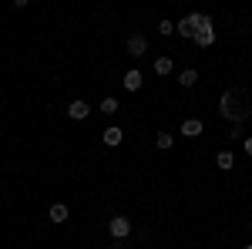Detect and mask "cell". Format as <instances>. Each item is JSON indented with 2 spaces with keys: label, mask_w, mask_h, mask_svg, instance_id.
I'll use <instances>...</instances> for the list:
<instances>
[{
  "label": "cell",
  "mask_w": 252,
  "mask_h": 249,
  "mask_svg": "<svg viewBox=\"0 0 252 249\" xmlns=\"http://www.w3.org/2000/svg\"><path fill=\"white\" fill-rule=\"evenodd\" d=\"M219 115H222V121H229L232 128H239V125H246V121L252 118L249 95H246L242 88H229L225 95L219 98Z\"/></svg>",
  "instance_id": "1"
},
{
  "label": "cell",
  "mask_w": 252,
  "mask_h": 249,
  "mask_svg": "<svg viewBox=\"0 0 252 249\" xmlns=\"http://www.w3.org/2000/svg\"><path fill=\"white\" fill-rule=\"evenodd\" d=\"M195 44L198 47H212L215 44V27L209 14H195Z\"/></svg>",
  "instance_id": "2"
},
{
  "label": "cell",
  "mask_w": 252,
  "mask_h": 249,
  "mask_svg": "<svg viewBox=\"0 0 252 249\" xmlns=\"http://www.w3.org/2000/svg\"><path fill=\"white\" fill-rule=\"evenodd\" d=\"M108 232L115 236V243L128 239V236H131V219H128V215H111V222H108Z\"/></svg>",
  "instance_id": "3"
},
{
  "label": "cell",
  "mask_w": 252,
  "mask_h": 249,
  "mask_svg": "<svg viewBox=\"0 0 252 249\" xmlns=\"http://www.w3.org/2000/svg\"><path fill=\"white\" fill-rule=\"evenodd\" d=\"M128 54H131V58H145V54H148V37H145V34H131V37H128Z\"/></svg>",
  "instance_id": "4"
},
{
  "label": "cell",
  "mask_w": 252,
  "mask_h": 249,
  "mask_svg": "<svg viewBox=\"0 0 252 249\" xmlns=\"http://www.w3.org/2000/svg\"><path fill=\"white\" fill-rule=\"evenodd\" d=\"M202 132H205L202 118H185V121H182V135H189V138H198Z\"/></svg>",
  "instance_id": "5"
},
{
  "label": "cell",
  "mask_w": 252,
  "mask_h": 249,
  "mask_svg": "<svg viewBox=\"0 0 252 249\" xmlns=\"http://www.w3.org/2000/svg\"><path fill=\"white\" fill-rule=\"evenodd\" d=\"M67 115L74 118V121H81V118L91 115V105H88V101H71V105H67Z\"/></svg>",
  "instance_id": "6"
},
{
  "label": "cell",
  "mask_w": 252,
  "mask_h": 249,
  "mask_svg": "<svg viewBox=\"0 0 252 249\" xmlns=\"http://www.w3.org/2000/svg\"><path fill=\"white\" fill-rule=\"evenodd\" d=\"M175 31H178L182 37H192V40H195V14H189V17H182L178 24H175Z\"/></svg>",
  "instance_id": "7"
},
{
  "label": "cell",
  "mask_w": 252,
  "mask_h": 249,
  "mask_svg": "<svg viewBox=\"0 0 252 249\" xmlns=\"http://www.w3.org/2000/svg\"><path fill=\"white\" fill-rule=\"evenodd\" d=\"M101 138H104V145H111V148H115V145H121V142H125V132H121L118 125H111V128H104V135H101Z\"/></svg>",
  "instance_id": "8"
},
{
  "label": "cell",
  "mask_w": 252,
  "mask_h": 249,
  "mask_svg": "<svg viewBox=\"0 0 252 249\" xmlns=\"http://www.w3.org/2000/svg\"><path fill=\"white\" fill-rule=\"evenodd\" d=\"M47 215H51V222H58V226H61V222H67V215H71V209H67L64 202H54Z\"/></svg>",
  "instance_id": "9"
},
{
  "label": "cell",
  "mask_w": 252,
  "mask_h": 249,
  "mask_svg": "<svg viewBox=\"0 0 252 249\" xmlns=\"http://www.w3.org/2000/svg\"><path fill=\"white\" fill-rule=\"evenodd\" d=\"M141 84H145V74H141V71H135V68H131V71H128V74H125V88H128V91H138V88H141Z\"/></svg>",
  "instance_id": "10"
},
{
  "label": "cell",
  "mask_w": 252,
  "mask_h": 249,
  "mask_svg": "<svg viewBox=\"0 0 252 249\" xmlns=\"http://www.w3.org/2000/svg\"><path fill=\"white\" fill-rule=\"evenodd\" d=\"M178 84H182V88H195V84H198V71H195V68H185V71L178 74Z\"/></svg>",
  "instance_id": "11"
},
{
  "label": "cell",
  "mask_w": 252,
  "mask_h": 249,
  "mask_svg": "<svg viewBox=\"0 0 252 249\" xmlns=\"http://www.w3.org/2000/svg\"><path fill=\"white\" fill-rule=\"evenodd\" d=\"M215 165H219L222 172H229V169L235 165V155L232 152H219V155H215Z\"/></svg>",
  "instance_id": "12"
},
{
  "label": "cell",
  "mask_w": 252,
  "mask_h": 249,
  "mask_svg": "<svg viewBox=\"0 0 252 249\" xmlns=\"http://www.w3.org/2000/svg\"><path fill=\"white\" fill-rule=\"evenodd\" d=\"M155 74H172V58H168V54H161V58L155 61Z\"/></svg>",
  "instance_id": "13"
},
{
  "label": "cell",
  "mask_w": 252,
  "mask_h": 249,
  "mask_svg": "<svg viewBox=\"0 0 252 249\" xmlns=\"http://www.w3.org/2000/svg\"><path fill=\"white\" fill-rule=\"evenodd\" d=\"M155 145H158V148H161V152H168V148H172V145H175V135H172V132H158Z\"/></svg>",
  "instance_id": "14"
},
{
  "label": "cell",
  "mask_w": 252,
  "mask_h": 249,
  "mask_svg": "<svg viewBox=\"0 0 252 249\" xmlns=\"http://www.w3.org/2000/svg\"><path fill=\"white\" fill-rule=\"evenodd\" d=\"M101 111H104V115H118V101L115 98H104V101H101Z\"/></svg>",
  "instance_id": "15"
},
{
  "label": "cell",
  "mask_w": 252,
  "mask_h": 249,
  "mask_svg": "<svg viewBox=\"0 0 252 249\" xmlns=\"http://www.w3.org/2000/svg\"><path fill=\"white\" fill-rule=\"evenodd\" d=\"M172 31H175V24H172V20H161V24H158V34H161V37H168Z\"/></svg>",
  "instance_id": "16"
},
{
  "label": "cell",
  "mask_w": 252,
  "mask_h": 249,
  "mask_svg": "<svg viewBox=\"0 0 252 249\" xmlns=\"http://www.w3.org/2000/svg\"><path fill=\"white\" fill-rule=\"evenodd\" d=\"M229 138H235V142L242 138V142H246V132H242V125H239V128H232V135H229Z\"/></svg>",
  "instance_id": "17"
},
{
  "label": "cell",
  "mask_w": 252,
  "mask_h": 249,
  "mask_svg": "<svg viewBox=\"0 0 252 249\" xmlns=\"http://www.w3.org/2000/svg\"><path fill=\"white\" fill-rule=\"evenodd\" d=\"M242 148H246V155L252 158V138H246V142H242Z\"/></svg>",
  "instance_id": "18"
},
{
  "label": "cell",
  "mask_w": 252,
  "mask_h": 249,
  "mask_svg": "<svg viewBox=\"0 0 252 249\" xmlns=\"http://www.w3.org/2000/svg\"><path fill=\"white\" fill-rule=\"evenodd\" d=\"M242 249H252V243H249V246H242Z\"/></svg>",
  "instance_id": "19"
}]
</instances>
